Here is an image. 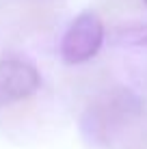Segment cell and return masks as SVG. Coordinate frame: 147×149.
I'll return each mask as SVG.
<instances>
[{
  "label": "cell",
  "mask_w": 147,
  "mask_h": 149,
  "mask_svg": "<svg viewBox=\"0 0 147 149\" xmlns=\"http://www.w3.org/2000/svg\"><path fill=\"white\" fill-rule=\"evenodd\" d=\"M115 43L121 45H147V24H130V26H121L113 35Z\"/></svg>",
  "instance_id": "4"
},
{
  "label": "cell",
  "mask_w": 147,
  "mask_h": 149,
  "mask_svg": "<svg viewBox=\"0 0 147 149\" xmlns=\"http://www.w3.org/2000/svg\"><path fill=\"white\" fill-rule=\"evenodd\" d=\"M104 22L95 11H82L69 24L61 41V56L67 65L91 61L104 43Z\"/></svg>",
  "instance_id": "2"
},
{
  "label": "cell",
  "mask_w": 147,
  "mask_h": 149,
  "mask_svg": "<svg viewBox=\"0 0 147 149\" xmlns=\"http://www.w3.org/2000/svg\"><path fill=\"white\" fill-rule=\"evenodd\" d=\"M141 115V97L125 86H115L91 102L82 117V134L98 147H110L115 138Z\"/></svg>",
  "instance_id": "1"
},
{
  "label": "cell",
  "mask_w": 147,
  "mask_h": 149,
  "mask_svg": "<svg viewBox=\"0 0 147 149\" xmlns=\"http://www.w3.org/2000/svg\"><path fill=\"white\" fill-rule=\"evenodd\" d=\"M143 4H145V7H147V0H143Z\"/></svg>",
  "instance_id": "6"
},
{
  "label": "cell",
  "mask_w": 147,
  "mask_h": 149,
  "mask_svg": "<svg viewBox=\"0 0 147 149\" xmlns=\"http://www.w3.org/2000/svg\"><path fill=\"white\" fill-rule=\"evenodd\" d=\"M41 76L37 67L24 58H0V108L24 102L37 93Z\"/></svg>",
  "instance_id": "3"
},
{
  "label": "cell",
  "mask_w": 147,
  "mask_h": 149,
  "mask_svg": "<svg viewBox=\"0 0 147 149\" xmlns=\"http://www.w3.org/2000/svg\"><path fill=\"white\" fill-rule=\"evenodd\" d=\"M108 2L115 4V7H119L121 11H134L143 0H108Z\"/></svg>",
  "instance_id": "5"
}]
</instances>
